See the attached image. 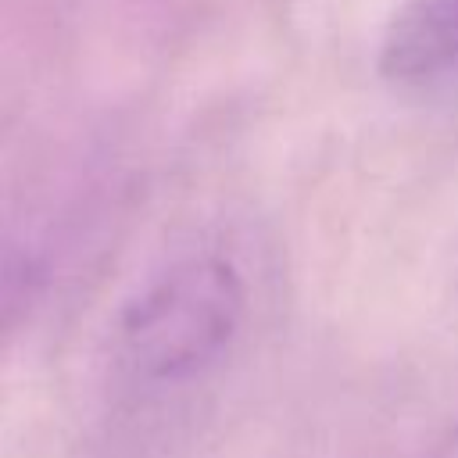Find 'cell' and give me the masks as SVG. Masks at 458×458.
I'll return each instance as SVG.
<instances>
[{"mask_svg":"<svg viewBox=\"0 0 458 458\" xmlns=\"http://www.w3.org/2000/svg\"><path fill=\"white\" fill-rule=\"evenodd\" d=\"M433 458H458V422H454V426L447 429V437L437 444Z\"/></svg>","mask_w":458,"mask_h":458,"instance_id":"3957f363","label":"cell"},{"mask_svg":"<svg viewBox=\"0 0 458 458\" xmlns=\"http://www.w3.org/2000/svg\"><path fill=\"white\" fill-rule=\"evenodd\" d=\"M390 82H426L458 64V0H397L376 50Z\"/></svg>","mask_w":458,"mask_h":458,"instance_id":"7a4b0ae2","label":"cell"},{"mask_svg":"<svg viewBox=\"0 0 458 458\" xmlns=\"http://www.w3.org/2000/svg\"><path fill=\"white\" fill-rule=\"evenodd\" d=\"M243 311L247 286L229 258H175L122 308L118 365L140 386H186L225 358Z\"/></svg>","mask_w":458,"mask_h":458,"instance_id":"6da1fadb","label":"cell"}]
</instances>
